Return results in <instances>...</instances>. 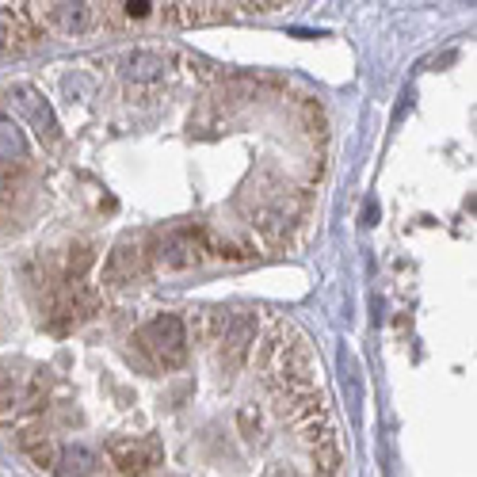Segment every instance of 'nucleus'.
Returning a JSON list of instances; mask_svg holds the SVG:
<instances>
[{
    "label": "nucleus",
    "mask_w": 477,
    "mask_h": 477,
    "mask_svg": "<svg viewBox=\"0 0 477 477\" xmlns=\"http://www.w3.org/2000/svg\"><path fill=\"white\" fill-rule=\"evenodd\" d=\"M8 100H12V103H15V111H20V115L31 123V130H35L38 145L54 142V137L61 134V119H58V111H54V103L46 100V96L38 92V88H31V84H15Z\"/></svg>",
    "instance_id": "nucleus-3"
},
{
    "label": "nucleus",
    "mask_w": 477,
    "mask_h": 477,
    "mask_svg": "<svg viewBox=\"0 0 477 477\" xmlns=\"http://www.w3.org/2000/svg\"><path fill=\"white\" fill-rule=\"evenodd\" d=\"M54 474H103V455L96 447H88V443L73 439L66 447H54Z\"/></svg>",
    "instance_id": "nucleus-4"
},
{
    "label": "nucleus",
    "mask_w": 477,
    "mask_h": 477,
    "mask_svg": "<svg viewBox=\"0 0 477 477\" xmlns=\"http://www.w3.org/2000/svg\"><path fill=\"white\" fill-rule=\"evenodd\" d=\"M282 4L290 0H0V58H20L50 38L183 31Z\"/></svg>",
    "instance_id": "nucleus-1"
},
{
    "label": "nucleus",
    "mask_w": 477,
    "mask_h": 477,
    "mask_svg": "<svg viewBox=\"0 0 477 477\" xmlns=\"http://www.w3.org/2000/svg\"><path fill=\"white\" fill-rule=\"evenodd\" d=\"M27 157H31L27 134L20 130V123L0 115V165H23Z\"/></svg>",
    "instance_id": "nucleus-5"
},
{
    "label": "nucleus",
    "mask_w": 477,
    "mask_h": 477,
    "mask_svg": "<svg viewBox=\"0 0 477 477\" xmlns=\"http://www.w3.org/2000/svg\"><path fill=\"white\" fill-rule=\"evenodd\" d=\"M188 325L180 313H157L142 333H134V351L149 370H176L188 363Z\"/></svg>",
    "instance_id": "nucleus-2"
}]
</instances>
